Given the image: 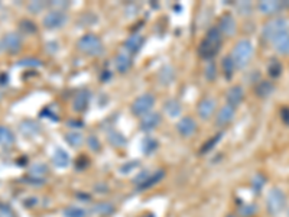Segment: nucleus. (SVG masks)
<instances>
[{
	"mask_svg": "<svg viewBox=\"0 0 289 217\" xmlns=\"http://www.w3.org/2000/svg\"><path fill=\"white\" fill-rule=\"evenodd\" d=\"M221 42H223V35L218 31V28H211L207 34L205 38L200 44V55L204 60H211L214 58L218 51L221 48Z\"/></svg>",
	"mask_w": 289,
	"mask_h": 217,
	"instance_id": "obj_1",
	"label": "nucleus"
},
{
	"mask_svg": "<svg viewBox=\"0 0 289 217\" xmlns=\"http://www.w3.org/2000/svg\"><path fill=\"white\" fill-rule=\"evenodd\" d=\"M252 57L253 45L252 42L247 41V39L239 41V42L234 45V48L231 51V55H230V58H231L236 68H244V67L250 62Z\"/></svg>",
	"mask_w": 289,
	"mask_h": 217,
	"instance_id": "obj_2",
	"label": "nucleus"
},
{
	"mask_svg": "<svg viewBox=\"0 0 289 217\" xmlns=\"http://www.w3.org/2000/svg\"><path fill=\"white\" fill-rule=\"evenodd\" d=\"M289 32V21L286 18H273L263 28V38L270 44L275 42L279 36Z\"/></svg>",
	"mask_w": 289,
	"mask_h": 217,
	"instance_id": "obj_3",
	"label": "nucleus"
},
{
	"mask_svg": "<svg viewBox=\"0 0 289 217\" xmlns=\"http://www.w3.org/2000/svg\"><path fill=\"white\" fill-rule=\"evenodd\" d=\"M285 205H286V195L279 188H272L266 198V208H267L269 214H272V216L280 214L283 211Z\"/></svg>",
	"mask_w": 289,
	"mask_h": 217,
	"instance_id": "obj_4",
	"label": "nucleus"
},
{
	"mask_svg": "<svg viewBox=\"0 0 289 217\" xmlns=\"http://www.w3.org/2000/svg\"><path fill=\"white\" fill-rule=\"evenodd\" d=\"M78 48L87 55H100L104 51L101 39L93 34H87V35L81 36L78 41Z\"/></svg>",
	"mask_w": 289,
	"mask_h": 217,
	"instance_id": "obj_5",
	"label": "nucleus"
},
{
	"mask_svg": "<svg viewBox=\"0 0 289 217\" xmlns=\"http://www.w3.org/2000/svg\"><path fill=\"white\" fill-rule=\"evenodd\" d=\"M154 104H155V97L152 94H143L137 97L132 104L133 115H136L137 118H143L146 115H149Z\"/></svg>",
	"mask_w": 289,
	"mask_h": 217,
	"instance_id": "obj_6",
	"label": "nucleus"
},
{
	"mask_svg": "<svg viewBox=\"0 0 289 217\" xmlns=\"http://www.w3.org/2000/svg\"><path fill=\"white\" fill-rule=\"evenodd\" d=\"M0 47L9 54H18L22 49V36L16 32H9L3 36Z\"/></svg>",
	"mask_w": 289,
	"mask_h": 217,
	"instance_id": "obj_7",
	"label": "nucleus"
},
{
	"mask_svg": "<svg viewBox=\"0 0 289 217\" xmlns=\"http://www.w3.org/2000/svg\"><path fill=\"white\" fill-rule=\"evenodd\" d=\"M65 24H67V15L64 13V11H60V9L51 11L44 18V26L47 29H58Z\"/></svg>",
	"mask_w": 289,
	"mask_h": 217,
	"instance_id": "obj_8",
	"label": "nucleus"
},
{
	"mask_svg": "<svg viewBox=\"0 0 289 217\" xmlns=\"http://www.w3.org/2000/svg\"><path fill=\"white\" fill-rule=\"evenodd\" d=\"M217 107V103L214 98H211V97H205L203 98L201 101H200V104H198V107H197V112H198V116L201 118V119H210L211 116H213V113H214V110Z\"/></svg>",
	"mask_w": 289,
	"mask_h": 217,
	"instance_id": "obj_9",
	"label": "nucleus"
},
{
	"mask_svg": "<svg viewBox=\"0 0 289 217\" xmlns=\"http://www.w3.org/2000/svg\"><path fill=\"white\" fill-rule=\"evenodd\" d=\"M236 28H237V25H236V21H234V18L231 15H224L218 22V31L221 32V35H234Z\"/></svg>",
	"mask_w": 289,
	"mask_h": 217,
	"instance_id": "obj_10",
	"label": "nucleus"
},
{
	"mask_svg": "<svg viewBox=\"0 0 289 217\" xmlns=\"http://www.w3.org/2000/svg\"><path fill=\"white\" fill-rule=\"evenodd\" d=\"M177 131L182 135V136H191L197 132V122L193 118L185 116L182 118L178 123H177Z\"/></svg>",
	"mask_w": 289,
	"mask_h": 217,
	"instance_id": "obj_11",
	"label": "nucleus"
},
{
	"mask_svg": "<svg viewBox=\"0 0 289 217\" xmlns=\"http://www.w3.org/2000/svg\"><path fill=\"white\" fill-rule=\"evenodd\" d=\"M244 98V90L241 85H233L227 91V104L231 107H237Z\"/></svg>",
	"mask_w": 289,
	"mask_h": 217,
	"instance_id": "obj_12",
	"label": "nucleus"
},
{
	"mask_svg": "<svg viewBox=\"0 0 289 217\" xmlns=\"http://www.w3.org/2000/svg\"><path fill=\"white\" fill-rule=\"evenodd\" d=\"M285 6H289V3H280V2H270V0H265L259 3V11L263 15H275L280 9H283Z\"/></svg>",
	"mask_w": 289,
	"mask_h": 217,
	"instance_id": "obj_13",
	"label": "nucleus"
},
{
	"mask_svg": "<svg viewBox=\"0 0 289 217\" xmlns=\"http://www.w3.org/2000/svg\"><path fill=\"white\" fill-rule=\"evenodd\" d=\"M234 113H236V108L231 107L230 104L223 106V107L220 108L218 115H217V125H218V126H227L230 122L233 121Z\"/></svg>",
	"mask_w": 289,
	"mask_h": 217,
	"instance_id": "obj_14",
	"label": "nucleus"
},
{
	"mask_svg": "<svg viewBox=\"0 0 289 217\" xmlns=\"http://www.w3.org/2000/svg\"><path fill=\"white\" fill-rule=\"evenodd\" d=\"M143 36L139 35V34H133L127 38V41H126V44H124V48L126 51L129 52V54H137L142 47H143Z\"/></svg>",
	"mask_w": 289,
	"mask_h": 217,
	"instance_id": "obj_15",
	"label": "nucleus"
},
{
	"mask_svg": "<svg viewBox=\"0 0 289 217\" xmlns=\"http://www.w3.org/2000/svg\"><path fill=\"white\" fill-rule=\"evenodd\" d=\"M88 103H90V91L83 90L75 94L74 101H72V107L75 112H84L85 108L88 107Z\"/></svg>",
	"mask_w": 289,
	"mask_h": 217,
	"instance_id": "obj_16",
	"label": "nucleus"
},
{
	"mask_svg": "<svg viewBox=\"0 0 289 217\" xmlns=\"http://www.w3.org/2000/svg\"><path fill=\"white\" fill-rule=\"evenodd\" d=\"M161 123V115L158 113H149L143 118H140V129L144 132H149L152 129H155L158 125Z\"/></svg>",
	"mask_w": 289,
	"mask_h": 217,
	"instance_id": "obj_17",
	"label": "nucleus"
},
{
	"mask_svg": "<svg viewBox=\"0 0 289 217\" xmlns=\"http://www.w3.org/2000/svg\"><path fill=\"white\" fill-rule=\"evenodd\" d=\"M52 162L57 168H67L70 165V155L64 149L58 148L52 155Z\"/></svg>",
	"mask_w": 289,
	"mask_h": 217,
	"instance_id": "obj_18",
	"label": "nucleus"
},
{
	"mask_svg": "<svg viewBox=\"0 0 289 217\" xmlns=\"http://www.w3.org/2000/svg\"><path fill=\"white\" fill-rule=\"evenodd\" d=\"M164 175H165V171H162V169L154 172V174H151V175H148V177L139 184V190H148V188L154 187L155 184H158L159 181L164 178Z\"/></svg>",
	"mask_w": 289,
	"mask_h": 217,
	"instance_id": "obj_19",
	"label": "nucleus"
},
{
	"mask_svg": "<svg viewBox=\"0 0 289 217\" xmlns=\"http://www.w3.org/2000/svg\"><path fill=\"white\" fill-rule=\"evenodd\" d=\"M273 47L276 49L277 54L280 55H289V32L283 34L282 36H279L275 42H272Z\"/></svg>",
	"mask_w": 289,
	"mask_h": 217,
	"instance_id": "obj_20",
	"label": "nucleus"
},
{
	"mask_svg": "<svg viewBox=\"0 0 289 217\" xmlns=\"http://www.w3.org/2000/svg\"><path fill=\"white\" fill-rule=\"evenodd\" d=\"M132 67V60L127 54L124 52H120L117 57H116V68L119 72H126L130 70Z\"/></svg>",
	"mask_w": 289,
	"mask_h": 217,
	"instance_id": "obj_21",
	"label": "nucleus"
},
{
	"mask_svg": "<svg viewBox=\"0 0 289 217\" xmlns=\"http://www.w3.org/2000/svg\"><path fill=\"white\" fill-rule=\"evenodd\" d=\"M13 144H15V133L9 128L0 125V145L9 148Z\"/></svg>",
	"mask_w": 289,
	"mask_h": 217,
	"instance_id": "obj_22",
	"label": "nucleus"
},
{
	"mask_svg": "<svg viewBox=\"0 0 289 217\" xmlns=\"http://www.w3.org/2000/svg\"><path fill=\"white\" fill-rule=\"evenodd\" d=\"M65 139H67L68 145H71L72 148H80L81 145L84 144L83 135L80 132H75V131H71V132L67 133V135H65Z\"/></svg>",
	"mask_w": 289,
	"mask_h": 217,
	"instance_id": "obj_23",
	"label": "nucleus"
},
{
	"mask_svg": "<svg viewBox=\"0 0 289 217\" xmlns=\"http://www.w3.org/2000/svg\"><path fill=\"white\" fill-rule=\"evenodd\" d=\"M273 93V84L269 81H260L256 85V94L259 97H269Z\"/></svg>",
	"mask_w": 289,
	"mask_h": 217,
	"instance_id": "obj_24",
	"label": "nucleus"
},
{
	"mask_svg": "<svg viewBox=\"0 0 289 217\" xmlns=\"http://www.w3.org/2000/svg\"><path fill=\"white\" fill-rule=\"evenodd\" d=\"M164 108H165V112L168 113L171 118H177L181 113V104L177 100H169V101H167Z\"/></svg>",
	"mask_w": 289,
	"mask_h": 217,
	"instance_id": "obj_25",
	"label": "nucleus"
},
{
	"mask_svg": "<svg viewBox=\"0 0 289 217\" xmlns=\"http://www.w3.org/2000/svg\"><path fill=\"white\" fill-rule=\"evenodd\" d=\"M93 211L96 214H100V216H108L111 213H114V207L108 203H98L93 207Z\"/></svg>",
	"mask_w": 289,
	"mask_h": 217,
	"instance_id": "obj_26",
	"label": "nucleus"
},
{
	"mask_svg": "<svg viewBox=\"0 0 289 217\" xmlns=\"http://www.w3.org/2000/svg\"><path fill=\"white\" fill-rule=\"evenodd\" d=\"M21 131H22V133H25L26 136H31V135H35V133L39 132V126L36 125L35 122L25 121L24 123L21 125Z\"/></svg>",
	"mask_w": 289,
	"mask_h": 217,
	"instance_id": "obj_27",
	"label": "nucleus"
},
{
	"mask_svg": "<svg viewBox=\"0 0 289 217\" xmlns=\"http://www.w3.org/2000/svg\"><path fill=\"white\" fill-rule=\"evenodd\" d=\"M64 216L65 217H85L87 216V211L81 207H68L64 210Z\"/></svg>",
	"mask_w": 289,
	"mask_h": 217,
	"instance_id": "obj_28",
	"label": "nucleus"
},
{
	"mask_svg": "<svg viewBox=\"0 0 289 217\" xmlns=\"http://www.w3.org/2000/svg\"><path fill=\"white\" fill-rule=\"evenodd\" d=\"M234 70H236V67H234V64H233L231 58H230V57H226V58L223 60V71H224L226 78H231L233 74H234Z\"/></svg>",
	"mask_w": 289,
	"mask_h": 217,
	"instance_id": "obj_29",
	"label": "nucleus"
},
{
	"mask_svg": "<svg viewBox=\"0 0 289 217\" xmlns=\"http://www.w3.org/2000/svg\"><path fill=\"white\" fill-rule=\"evenodd\" d=\"M267 71H269V75H270L272 78H276V77H279V75H280V72H282V65H280V62L276 60H272V62L269 64Z\"/></svg>",
	"mask_w": 289,
	"mask_h": 217,
	"instance_id": "obj_30",
	"label": "nucleus"
},
{
	"mask_svg": "<svg viewBox=\"0 0 289 217\" xmlns=\"http://www.w3.org/2000/svg\"><path fill=\"white\" fill-rule=\"evenodd\" d=\"M221 136H223V133H218V135H216L214 138H211L207 144L200 149V154H207V152H210L214 146H216L217 144H218V141L221 139Z\"/></svg>",
	"mask_w": 289,
	"mask_h": 217,
	"instance_id": "obj_31",
	"label": "nucleus"
},
{
	"mask_svg": "<svg viewBox=\"0 0 289 217\" xmlns=\"http://www.w3.org/2000/svg\"><path fill=\"white\" fill-rule=\"evenodd\" d=\"M19 29L24 32V34H35L36 32V26L34 22H31V21H21V24H19Z\"/></svg>",
	"mask_w": 289,
	"mask_h": 217,
	"instance_id": "obj_32",
	"label": "nucleus"
},
{
	"mask_svg": "<svg viewBox=\"0 0 289 217\" xmlns=\"http://www.w3.org/2000/svg\"><path fill=\"white\" fill-rule=\"evenodd\" d=\"M142 148H143L144 154L151 155V154H154V152H155V149L158 148V142L155 141V139H144Z\"/></svg>",
	"mask_w": 289,
	"mask_h": 217,
	"instance_id": "obj_33",
	"label": "nucleus"
},
{
	"mask_svg": "<svg viewBox=\"0 0 289 217\" xmlns=\"http://www.w3.org/2000/svg\"><path fill=\"white\" fill-rule=\"evenodd\" d=\"M0 217H16V214L11 205L0 203Z\"/></svg>",
	"mask_w": 289,
	"mask_h": 217,
	"instance_id": "obj_34",
	"label": "nucleus"
},
{
	"mask_svg": "<svg viewBox=\"0 0 289 217\" xmlns=\"http://www.w3.org/2000/svg\"><path fill=\"white\" fill-rule=\"evenodd\" d=\"M47 6V3H41V2H32V3H29V6H28V9L31 11L32 13H39L44 8Z\"/></svg>",
	"mask_w": 289,
	"mask_h": 217,
	"instance_id": "obj_35",
	"label": "nucleus"
},
{
	"mask_svg": "<svg viewBox=\"0 0 289 217\" xmlns=\"http://www.w3.org/2000/svg\"><path fill=\"white\" fill-rule=\"evenodd\" d=\"M205 74H207V77H208L210 80H214L217 75L216 65H214V64H210V65L207 67V71H205Z\"/></svg>",
	"mask_w": 289,
	"mask_h": 217,
	"instance_id": "obj_36",
	"label": "nucleus"
},
{
	"mask_svg": "<svg viewBox=\"0 0 289 217\" xmlns=\"http://www.w3.org/2000/svg\"><path fill=\"white\" fill-rule=\"evenodd\" d=\"M280 116H282V121L283 123L289 125V107H283L280 110Z\"/></svg>",
	"mask_w": 289,
	"mask_h": 217,
	"instance_id": "obj_37",
	"label": "nucleus"
},
{
	"mask_svg": "<svg viewBox=\"0 0 289 217\" xmlns=\"http://www.w3.org/2000/svg\"><path fill=\"white\" fill-rule=\"evenodd\" d=\"M39 64H41L39 61H28V60L19 62V65H39Z\"/></svg>",
	"mask_w": 289,
	"mask_h": 217,
	"instance_id": "obj_38",
	"label": "nucleus"
},
{
	"mask_svg": "<svg viewBox=\"0 0 289 217\" xmlns=\"http://www.w3.org/2000/svg\"><path fill=\"white\" fill-rule=\"evenodd\" d=\"M8 84V75L6 74H0V85Z\"/></svg>",
	"mask_w": 289,
	"mask_h": 217,
	"instance_id": "obj_39",
	"label": "nucleus"
},
{
	"mask_svg": "<svg viewBox=\"0 0 289 217\" xmlns=\"http://www.w3.org/2000/svg\"><path fill=\"white\" fill-rule=\"evenodd\" d=\"M227 217H237V216H234V214H229V216Z\"/></svg>",
	"mask_w": 289,
	"mask_h": 217,
	"instance_id": "obj_40",
	"label": "nucleus"
},
{
	"mask_svg": "<svg viewBox=\"0 0 289 217\" xmlns=\"http://www.w3.org/2000/svg\"><path fill=\"white\" fill-rule=\"evenodd\" d=\"M0 98H2V93H0Z\"/></svg>",
	"mask_w": 289,
	"mask_h": 217,
	"instance_id": "obj_41",
	"label": "nucleus"
},
{
	"mask_svg": "<svg viewBox=\"0 0 289 217\" xmlns=\"http://www.w3.org/2000/svg\"><path fill=\"white\" fill-rule=\"evenodd\" d=\"M0 48H2V47H0Z\"/></svg>",
	"mask_w": 289,
	"mask_h": 217,
	"instance_id": "obj_42",
	"label": "nucleus"
}]
</instances>
